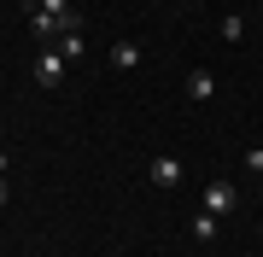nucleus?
I'll list each match as a JSON object with an SVG mask.
<instances>
[{"label":"nucleus","instance_id":"f257e3e1","mask_svg":"<svg viewBox=\"0 0 263 257\" xmlns=\"http://www.w3.org/2000/svg\"><path fill=\"white\" fill-rule=\"evenodd\" d=\"M24 12H29V29H35V35H47V41L76 35V29H82V18H76V12H41V6H24Z\"/></svg>","mask_w":263,"mask_h":257},{"label":"nucleus","instance_id":"f03ea898","mask_svg":"<svg viewBox=\"0 0 263 257\" xmlns=\"http://www.w3.org/2000/svg\"><path fill=\"white\" fill-rule=\"evenodd\" d=\"M205 210H211L216 222L234 216V210H240V187H234V181H211V187H205Z\"/></svg>","mask_w":263,"mask_h":257},{"label":"nucleus","instance_id":"7ed1b4c3","mask_svg":"<svg viewBox=\"0 0 263 257\" xmlns=\"http://www.w3.org/2000/svg\"><path fill=\"white\" fill-rule=\"evenodd\" d=\"M65 70H70V58L59 53V47H47V53L35 58V82H41V88H59V82H65Z\"/></svg>","mask_w":263,"mask_h":257},{"label":"nucleus","instance_id":"20e7f679","mask_svg":"<svg viewBox=\"0 0 263 257\" xmlns=\"http://www.w3.org/2000/svg\"><path fill=\"white\" fill-rule=\"evenodd\" d=\"M146 175H152V187H181V158H170V152H164V158H152V170H146Z\"/></svg>","mask_w":263,"mask_h":257},{"label":"nucleus","instance_id":"39448f33","mask_svg":"<svg viewBox=\"0 0 263 257\" xmlns=\"http://www.w3.org/2000/svg\"><path fill=\"white\" fill-rule=\"evenodd\" d=\"M211 94H216V76H211V70H187V100L205 105Z\"/></svg>","mask_w":263,"mask_h":257},{"label":"nucleus","instance_id":"423d86ee","mask_svg":"<svg viewBox=\"0 0 263 257\" xmlns=\"http://www.w3.org/2000/svg\"><path fill=\"white\" fill-rule=\"evenodd\" d=\"M141 58H146L141 41H117V47H111V65H117V70H141Z\"/></svg>","mask_w":263,"mask_h":257},{"label":"nucleus","instance_id":"0eeeda50","mask_svg":"<svg viewBox=\"0 0 263 257\" xmlns=\"http://www.w3.org/2000/svg\"><path fill=\"white\" fill-rule=\"evenodd\" d=\"M193 240H199V246H211V240H216V216H211V210H199V216H193Z\"/></svg>","mask_w":263,"mask_h":257},{"label":"nucleus","instance_id":"6e6552de","mask_svg":"<svg viewBox=\"0 0 263 257\" xmlns=\"http://www.w3.org/2000/svg\"><path fill=\"white\" fill-rule=\"evenodd\" d=\"M222 41H246V18H240V12L222 18Z\"/></svg>","mask_w":263,"mask_h":257},{"label":"nucleus","instance_id":"1a4fd4ad","mask_svg":"<svg viewBox=\"0 0 263 257\" xmlns=\"http://www.w3.org/2000/svg\"><path fill=\"white\" fill-rule=\"evenodd\" d=\"M53 47H59V53H65V58H82V29H76V35H59V41H53Z\"/></svg>","mask_w":263,"mask_h":257},{"label":"nucleus","instance_id":"9d476101","mask_svg":"<svg viewBox=\"0 0 263 257\" xmlns=\"http://www.w3.org/2000/svg\"><path fill=\"white\" fill-rule=\"evenodd\" d=\"M29 6H41V12H76L70 0H29Z\"/></svg>","mask_w":263,"mask_h":257},{"label":"nucleus","instance_id":"9b49d317","mask_svg":"<svg viewBox=\"0 0 263 257\" xmlns=\"http://www.w3.org/2000/svg\"><path fill=\"white\" fill-rule=\"evenodd\" d=\"M246 164H252V170H263V146H252V152H246Z\"/></svg>","mask_w":263,"mask_h":257},{"label":"nucleus","instance_id":"f8f14e48","mask_svg":"<svg viewBox=\"0 0 263 257\" xmlns=\"http://www.w3.org/2000/svg\"><path fill=\"white\" fill-rule=\"evenodd\" d=\"M6 199H12V187H6V175H0V205H6Z\"/></svg>","mask_w":263,"mask_h":257}]
</instances>
